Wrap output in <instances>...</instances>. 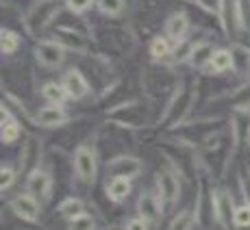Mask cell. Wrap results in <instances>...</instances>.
I'll use <instances>...</instances> for the list:
<instances>
[{"label": "cell", "mask_w": 250, "mask_h": 230, "mask_svg": "<svg viewBox=\"0 0 250 230\" xmlns=\"http://www.w3.org/2000/svg\"><path fill=\"white\" fill-rule=\"evenodd\" d=\"M137 211H139V217H144L146 222H150L152 226L161 222L163 213H166V207H163L159 193L155 191H144L137 200Z\"/></svg>", "instance_id": "7"}, {"label": "cell", "mask_w": 250, "mask_h": 230, "mask_svg": "<svg viewBox=\"0 0 250 230\" xmlns=\"http://www.w3.org/2000/svg\"><path fill=\"white\" fill-rule=\"evenodd\" d=\"M233 226L237 230L250 228V200H244L242 204H237L233 211Z\"/></svg>", "instance_id": "20"}, {"label": "cell", "mask_w": 250, "mask_h": 230, "mask_svg": "<svg viewBox=\"0 0 250 230\" xmlns=\"http://www.w3.org/2000/svg\"><path fill=\"white\" fill-rule=\"evenodd\" d=\"M235 68V57L230 50H215L213 55V61H211V72H227V70H233Z\"/></svg>", "instance_id": "19"}, {"label": "cell", "mask_w": 250, "mask_h": 230, "mask_svg": "<svg viewBox=\"0 0 250 230\" xmlns=\"http://www.w3.org/2000/svg\"><path fill=\"white\" fill-rule=\"evenodd\" d=\"M59 9H61L59 0H40V2H35L31 7V11L26 13V18H24L28 33H31V35H37L40 31H44L48 24L57 18Z\"/></svg>", "instance_id": "1"}, {"label": "cell", "mask_w": 250, "mask_h": 230, "mask_svg": "<svg viewBox=\"0 0 250 230\" xmlns=\"http://www.w3.org/2000/svg\"><path fill=\"white\" fill-rule=\"evenodd\" d=\"M9 209L16 213V217H20L22 222L28 224H37L42 217V202L31 193H18L16 198L9 202Z\"/></svg>", "instance_id": "6"}, {"label": "cell", "mask_w": 250, "mask_h": 230, "mask_svg": "<svg viewBox=\"0 0 250 230\" xmlns=\"http://www.w3.org/2000/svg\"><path fill=\"white\" fill-rule=\"evenodd\" d=\"M35 59L42 68L57 70L65 59V48L57 41H40L35 46Z\"/></svg>", "instance_id": "8"}, {"label": "cell", "mask_w": 250, "mask_h": 230, "mask_svg": "<svg viewBox=\"0 0 250 230\" xmlns=\"http://www.w3.org/2000/svg\"><path fill=\"white\" fill-rule=\"evenodd\" d=\"M104 191H107V198L111 200L113 204H122L124 200L131 195L133 180L131 178H107Z\"/></svg>", "instance_id": "12"}, {"label": "cell", "mask_w": 250, "mask_h": 230, "mask_svg": "<svg viewBox=\"0 0 250 230\" xmlns=\"http://www.w3.org/2000/svg\"><path fill=\"white\" fill-rule=\"evenodd\" d=\"M213 46L209 44V41H200V44H196V48L191 50L189 55V63L194 65V68L203 70V68H211V61H213Z\"/></svg>", "instance_id": "15"}, {"label": "cell", "mask_w": 250, "mask_h": 230, "mask_svg": "<svg viewBox=\"0 0 250 230\" xmlns=\"http://www.w3.org/2000/svg\"><path fill=\"white\" fill-rule=\"evenodd\" d=\"M26 193L35 195L40 202H48L52 198V176L44 167H33L26 174Z\"/></svg>", "instance_id": "5"}, {"label": "cell", "mask_w": 250, "mask_h": 230, "mask_svg": "<svg viewBox=\"0 0 250 230\" xmlns=\"http://www.w3.org/2000/svg\"><path fill=\"white\" fill-rule=\"evenodd\" d=\"M20 122H18L16 117L11 115L7 107L2 104V133H0V137H2V143H7V146H11V143H16L18 139H20Z\"/></svg>", "instance_id": "14"}, {"label": "cell", "mask_w": 250, "mask_h": 230, "mask_svg": "<svg viewBox=\"0 0 250 230\" xmlns=\"http://www.w3.org/2000/svg\"><path fill=\"white\" fill-rule=\"evenodd\" d=\"M65 122H68V111L63 109V104H46L35 115V124L44 128L63 126Z\"/></svg>", "instance_id": "9"}, {"label": "cell", "mask_w": 250, "mask_h": 230, "mask_svg": "<svg viewBox=\"0 0 250 230\" xmlns=\"http://www.w3.org/2000/svg\"><path fill=\"white\" fill-rule=\"evenodd\" d=\"M63 87H65V92H68V98L72 100H81V98H85V96L89 94V83H87V78H85L83 74H81L76 68H72L70 72H65V76H63Z\"/></svg>", "instance_id": "10"}, {"label": "cell", "mask_w": 250, "mask_h": 230, "mask_svg": "<svg viewBox=\"0 0 250 230\" xmlns=\"http://www.w3.org/2000/svg\"><path fill=\"white\" fill-rule=\"evenodd\" d=\"M59 215L61 217L65 219V222H74L76 217H81V215H85V202L81 198H74V195H72V198H68V200H63V202L59 204Z\"/></svg>", "instance_id": "16"}, {"label": "cell", "mask_w": 250, "mask_h": 230, "mask_svg": "<svg viewBox=\"0 0 250 230\" xmlns=\"http://www.w3.org/2000/svg\"><path fill=\"white\" fill-rule=\"evenodd\" d=\"M187 31H189V20H187L185 11H176L167 18L166 22V37L172 41H183L187 37Z\"/></svg>", "instance_id": "11"}, {"label": "cell", "mask_w": 250, "mask_h": 230, "mask_svg": "<svg viewBox=\"0 0 250 230\" xmlns=\"http://www.w3.org/2000/svg\"><path fill=\"white\" fill-rule=\"evenodd\" d=\"M70 230H98V224L91 215L85 213L81 217H76L74 222H70Z\"/></svg>", "instance_id": "25"}, {"label": "cell", "mask_w": 250, "mask_h": 230, "mask_svg": "<svg viewBox=\"0 0 250 230\" xmlns=\"http://www.w3.org/2000/svg\"><path fill=\"white\" fill-rule=\"evenodd\" d=\"M196 4L211 16H220L224 9V0H196Z\"/></svg>", "instance_id": "26"}, {"label": "cell", "mask_w": 250, "mask_h": 230, "mask_svg": "<svg viewBox=\"0 0 250 230\" xmlns=\"http://www.w3.org/2000/svg\"><path fill=\"white\" fill-rule=\"evenodd\" d=\"M157 193L166 209H174L181 200V180L174 172L163 170L157 174Z\"/></svg>", "instance_id": "4"}, {"label": "cell", "mask_w": 250, "mask_h": 230, "mask_svg": "<svg viewBox=\"0 0 250 230\" xmlns=\"http://www.w3.org/2000/svg\"><path fill=\"white\" fill-rule=\"evenodd\" d=\"M42 98L48 104H63L65 98H68V92H65L63 83H46L42 87Z\"/></svg>", "instance_id": "17"}, {"label": "cell", "mask_w": 250, "mask_h": 230, "mask_svg": "<svg viewBox=\"0 0 250 230\" xmlns=\"http://www.w3.org/2000/svg\"><path fill=\"white\" fill-rule=\"evenodd\" d=\"M96 4L104 16H120L124 9V0H96Z\"/></svg>", "instance_id": "23"}, {"label": "cell", "mask_w": 250, "mask_h": 230, "mask_svg": "<svg viewBox=\"0 0 250 230\" xmlns=\"http://www.w3.org/2000/svg\"><path fill=\"white\" fill-rule=\"evenodd\" d=\"M150 55H152V59H166V57H170L172 55V48H170V39L167 37H155V39L150 41Z\"/></svg>", "instance_id": "21"}, {"label": "cell", "mask_w": 250, "mask_h": 230, "mask_svg": "<svg viewBox=\"0 0 250 230\" xmlns=\"http://www.w3.org/2000/svg\"><path fill=\"white\" fill-rule=\"evenodd\" d=\"M144 170V163L133 154H118L113 159L107 161L104 172H107V178H137Z\"/></svg>", "instance_id": "3"}, {"label": "cell", "mask_w": 250, "mask_h": 230, "mask_svg": "<svg viewBox=\"0 0 250 230\" xmlns=\"http://www.w3.org/2000/svg\"><path fill=\"white\" fill-rule=\"evenodd\" d=\"M18 46H20V37L9 28H2V55H13L18 50Z\"/></svg>", "instance_id": "22"}, {"label": "cell", "mask_w": 250, "mask_h": 230, "mask_svg": "<svg viewBox=\"0 0 250 230\" xmlns=\"http://www.w3.org/2000/svg\"><path fill=\"white\" fill-rule=\"evenodd\" d=\"M91 4H94V0H65V7L72 13H85Z\"/></svg>", "instance_id": "27"}, {"label": "cell", "mask_w": 250, "mask_h": 230, "mask_svg": "<svg viewBox=\"0 0 250 230\" xmlns=\"http://www.w3.org/2000/svg\"><path fill=\"white\" fill-rule=\"evenodd\" d=\"M57 44H61L63 48H70V50H76V52H83L87 48V39H85L83 33L79 31H72L68 26H61L59 28V37H57Z\"/></svg>", "instance_id": "13"}, {"label": "cell", "mask_w": 250, "mask_h": 230, "mask_svg": "<svg viewBox=\"0 0 250 230\" xmlns=\"http://www.w3.org/2000/svg\"><path fill=\"white\" fill-rule=\"evenodd\" d=\"M18 172H20V170H13L11 165H2V167H0V189H2V191L11 189L13 183H16V178H18Z\"/></svg>", "instance_id": "24"}, {"label": "cell", "mask_w": 250, "mask_h": 230, "mask_svg": "<svg viewBox=\"0 0 250 230\" xmlns=\"http://www.w3.org/2000/svg\"><path fill=\"white\" fill-rule=\"evenodd\" d=\"M74 174L79 180H83L85 185H94L96 176H98V156L96 150L85 143H81L74 150Z\"/></svg>", "instance_id": "2"}, {"label": "cell", "mask_w": 250, "mask_h": 230, "mask_svg": "<svg viewBox=\"0 0 250 230\" xmlns=\"http://www.w3.org/2000/svg\"><path fill=\"white\" fill-rule=\"evenodd\" d=\"M150 228H155V226H152L150 222H146L144 217H139V215L124 224V230H150Z\"/></svg>", "instance_id": "28"}, {"label": "cell", "mask_w": 250, "mask_h": 230, "mask_svg": "<svg viewBox=\"0 0 250 230\" xmlns=\"http://www.w3.org/2000/svg\"><path fill=\"white\" fill-rule=\"evenodd\" d=\"M194 224H196V215L191 209H183L179 213L172 217L170 226L167 230H194Z\"/></svg>", "instance_id": "18"}, {"label": "cell", "mask_w": 250, "mask_h": 230, "mask_svg": "<svg viewBox=\"0 0 250 230\" xmlns=\"http://www.w3.org/2000/svg\"><path fill=\"white\" fill-rule=\"evenodd\" d=\"M194 2H196V0H194Z\"/></svg>", "instance_id": "29"}]
</instances>
